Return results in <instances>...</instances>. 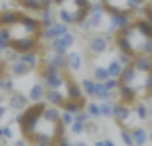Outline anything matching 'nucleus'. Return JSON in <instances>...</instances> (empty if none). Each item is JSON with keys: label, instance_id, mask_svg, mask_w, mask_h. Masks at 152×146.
<instances>
[{"label": "nucleus", "instance_id": "1", "mask_svg": "<svg viewBox=\"0 0 152 146\" xmlns=\"http://www.w3.org/2000/svg\"><path fill=\"white\" fill-rule=\"evenodd\" d=\"M37 75L41 79L47 101L69 114H79L81 110H85L87 97L65 59L57 55H43L41 51L37 63Z\"/></svg>", "mask_w": 152, "mask_h": 146}, {"label": "nucleus", "instance_id": "2", "mask_svg": "<svg viewBox=\"0 0 152 146\" xmlns=\"http://www.w3.org/2000/svg\"><path fill=\"white\" fill-rule=\"evenodd\" d=\"M16 126L28 146H65L67 122L63 110L51 101H35L24 108L16 118Z\"/></svg>", "mask_w": 152, "mask_h": 146}, {"label": "nucleus", "instance_id": "3", "mask_svg": "<svg viewBox=\"0 0 152 146\" xmlns=\"http://www.w3.org/2000/svg\"><path fill=\"white\" fill-rule=\"evenodd\" d=\"M45 24L33 12L20 8L0 10V47L20 57H33L43 51Z\"/></svg>", "mask_w": 152, "mask_h": 146}, {"label": "nucleus", "instance_id": "4", "mask_svg": "<svg viewBox=\"0 0 152 146\" xmlns=\"http://www.w3.org/2000/svg\"><path fill=\"white\" fill-rule=\"evenodd\" d=\"M118 104L126 110L140 108L152 99V55L128 59L116 79Z\"/></svg>", "mask_w": 152, "mask_h": 146}, {"label": "nucleus", "instance_id": "5", "mask_svg": "<svg viewBox=\"0 0 152 146\" xmlns=\"http://www.w3.org/2000/svg\"><path fill=\"white\" fill-rule=\"evenodd\" d=\"M112 43L122 57L128 59H140L152 55V24L144 16H134L112 33Z\"/></svg>", "mask_w": 152, "mask_h": 146}, {"label": "nucleus", "instance_id": "6", "mask_svg": "<svg viewBox=\"0 0 152 146\" xmlns=\"http://www.w3.org/2000/svg\"><path fill=\"white\" fill-rule=\"evenodd\" d=\"M53 8L61 23L79 26L91 14V0H53Z\"/></svg>", "mask_w": 152, "mask_h": 146}, {"label": "nucleus", "instance_id": "7", "mask_svg": "<svg viewBox=\"0 0 152 146\" xmlns=\"http://www.w3.org/2000/svg\"><path fill=\"white\" fill-rule=\"evenodd\" d=\"M148 0H99V6L105 14L120 18V20H128L142 14V8Z\"/></svg>", "mask_w": 152, "mask_h": 146}, {"label": "nucleus", "instance_id": "8", "mask_svg": "<svg viewBox=\"0 0 152 146\" xmlns=\"http://www.w3.org/2000/svg\"><path fill=\"white\" fill-rule=\"evenodd\" d=\"M14 8L33 12V14H43L53 6V0H8Z\"/></svg>", "mask_w": 152, "mask_h": 146}, {"label": "nucleus", "instance_id": "9", "mask_svg": "<svg viewBox=\"0 0 152 146\" xmlns=\"http://www.w3.org/2000/svg\"><path fill=\"white\" fill-rule=\"evenodd\" d=\"M6 75H8V59H6L4 51H2V47H0V81H4Z\"/></svg>", "mask_w": 152, "mask_h": 146}, {"label": "nucleus", "instance_id": "10", "mask_svg": "<svg viewBox=\"0 0 152 146\" xmlns=\"http://www.w3.org/2000/svg\"><path fill=\"white\" fill-rule=\"evenodd\" d=\"M142 16L152 24V0H148V2L144 4V8H142Z\"/></svg>", "mask_w": 152, "mask_h": 146}]
</instances>
